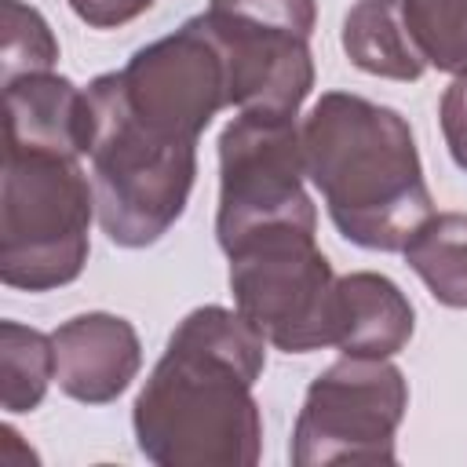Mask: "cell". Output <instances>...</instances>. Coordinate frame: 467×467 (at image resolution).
<instances>
[{
    "instance_id": "30bf717a",
    "label": "cell",
    "mask_w": 467,
    "mask_h": 467,
    "mask_svg": "<svg viewBox=\"0 0 467 467\" xmlns=\"http://www.w3.org/2000/svg\"><path fill=\"white\" fill-rule=\"evenodd\" d=\"M51 343L58 390L84 405H106L120 398L142 365L135 325L106 310H88L62 321L51 332Z\"/></svg>"
},
{
    "instance_id": "d6986e66",
    "label": "cell",
    "mask_w": 467,
    "mask_h": 467,
    "mask_svg": "<svg viewBox=\"0 0 467 467\" xmlns=\"http://www.w3.org/2000/svg\"><path fill=\"white\" fill-rule=\"evenodd\" d=\"M69 11L91 29H117L153 7V0H66Z\"/></svg>"
},
{
    "instance_id": "7a4b0ae2",
    "label": "cell",
    "mask_w": 467,
    "mask_h": 467,
    "mask_svg": "<svg viewBox=\"0 0 467 467\" xmlns=\"http://www.w3.org/2000/svg\"><path fill=\"white\" fill-rule=\"evenodd\" d=\"M306 179L358 248L401 252L434 215L409 120L354 91H325L299 124Z\"/></svg>"
},
{
    "instance_id": "9c48e42d",
    "label": "cell",
    "mask_w": 467,
    "mask_h": 467,
    "mask_svg": "<svg viewBox=\"0 0 467 467\" xmlns=\"http://www.w3.org/2000/svg\"><path fill=\"white\" fill-rule=\"evenodd\" d=\"M128 109L161 139L197 146L201 131L230 106V73L204 15L139 47L117 69Z\"/></svg>"
},
{
    "instance_id": "ac0fdd59",
    "label": "cell",
    "mask_w": 467,
    "mask_h": 467,
    "mask_svg": "<svg viewBox=\"0 0 467 467\" xmlns=\"http://www.w3.org/2000/svg\"><path fill=\"white\" fill-rule=\"evenodd\" d=\"M438 117H441V135H445L449 157L456 161V168L467 171V73L456 77L445 88L441 106H438Z\"/></svg>"
},
{
    "instance_id": "52a82bcc",
    "label": "cell",
    "mask_w": 467,
    "mask_h": 467,
    "mask_svg": "<svg viewBox=\"0 0 467 467\" xmlns=\"http://www.w3.org/2000/svg\"><path fill=\"white\" fill-rule=\"evenodd\" d=\"M409 409V383L390 358L343 354L306 387L288 456L296 467L394 463V434Z\"/></svg>"
},
{
    "instance_id": "2e32d148",
    "label": "cell",
    "mask_w": 467,
    "mask_h": 467,
    "mask_svg": "<svg viewBox=\"0 0 467 467\" xmlns=\"http://www.w3.org/2000/svg\"><path fill=\"white\" fill-rule=\"evenodd\" d=\"M416 51L438 73H467V0H401Z\"/></svg>"
},
{
    "instance_id": "6da1fadb",
    "label": "cell",
    "mask_w": 467,
    "mask_h": 467,
    "mask_svg": "<svg viewBox=\"0 0 467 467\" xmlns=\"http://www.w3.org/2000/svg\"><path fill=\"white\" fill-rule=\"evenodd\" d=\"M263 368L266 339L237 306L190 310L135 398L139 452L157 467H252L263 452L252 394Z\"/></svg>"
},
{
    "instance_id": "4fadbf2b",
    "label": "cell",
    "mask_w": 467,
    "mask_h": 467,
    "mask_svg": "<svg viewBox=\"0 0 467 467\" xmlns=\"http://www.w3.org/2000/svg\"><path fill=\"white\" fill-rule=\"evenodd\" d=\"M339 40L347 58L361 73L387 77V80H420L427 69L405 26L401 0H358L343 15Z\"/></svg>"
},
{
    "instance_id": "5b68a950",
    "label": "cell",
    "mask_w": 467,
    "mask_h": 467,
    "mask_svg": "<svg viewBox=\"0 0 467 467\" xmlns=\"http://www.w3.org/2000/svg\"><path fill=\"white\" fill-rule=\"evenodd\" d=\"M234 306L285 354L332 347L336 274L314 230L274 226L237 241L230 252Z\"/></svg>"
},
{
    "instance_id": "277c9868",
    "label": "cell",
    "mask_w": 467,
    "mask_h": 467,
    "mask_svg": "<svg viewBox=\"0 0 467 467\" xmlns=\"http://www.w3.org/2000/svg\"><path fill=\"white\" fill-rule=\"evenodd\" d=\"M95 212L91 175L80 157L4 150L0 190V281L22 292H51L80 277Z\"/></svg>"
},
{
    "instance_id": "8992f818",
    "label": "cell",
    "mask_w": 467,
    "mask_h": 467,
    "mask_svg": "<svg viewBox=\"0 0 467 467\" xmlns=\"http://www.w3.org/2000/svg\"><path fill=\"white\" fill-rule=\"evenodd\" d=\"M303 179L306 161L299 120L237 109L219 135V248L230 252L237 241L274 226L317 230V208L303 190Z\"/></svg>"
},
{
    "instance_id": "3957f363",
    "label": "cell",
    "mask_w": 467,
    "mask_h": 467,
    "mask_svg": "<svg viewBox=\"0 0 467 467\" xmlns=\"http://www.w3.org/2000/svg\"><path fill=\"white\" fill-rule=\"evenodd\" d=\"M84 91L91 102L88 161L99 226L120 248H146L182 215L197 175V146L150 131L128 109L117 73L95 77Z\"/></svg>"
},
{
    "instance_id": "5bb4252c",
    "label": "cell",
    "mask_w": 467,
    "mask_h": 467,
    "mask_svg": "<svg viewBox=\"0 0 467 467\" xmlns=\"http://www.w3.org/2000/svg\"><path fill=\"white\" fill-rule=\"evenodd\" d=\"M401 255L441 306L467 310V212L427 215Z\"/></svg>"
},
{
    "instance_id": "e0dca14e",
    "label": "cell",
    "mask_w": 467,
    "mask_h": 467,
    "mask_svg": "<svg viewBox=\"0 0 467 467\" xmlns=\"http://www.w3.org/2000/svg\"><path fill=\"white\" fill-rule=\"evenodd\" d=\"M4 11V44H0V80L11 84L26 73H47L58 62V40L47 26V18L22 4V0H0Z\"/></svg>"
},
{
    "instance_id": "9a60e30c",
    "label": "cell",
    "mask_w": 467,
    "mask_h": 467,
    "mask_svg": "<svg viewBox=\"0 0 467 467\" xmlns=\"http://www.w3.org/2000/svg\"><path fill=\"white\" fill-rule=\"evenodd\" d=\"M55 379V343L22 321H0V398L7 412H33Z\"/></svg>"
},
{
    "instance_id": "8fae6325",
    "label": "cell",
    "mask_w": 467,
    "mask_h": 467,
    "mask_svg": "<svg viewBox=\"0 0 467 467\" xmlns=\"http://www.w3.org/2000/svg\"><path fill=\"white\" fill-rule=\"evenodd\" d=\"M4 117H7L4 150L88 157V142H91L88 91L51 69L26 73L4 84Z\"/></svg>"
},
{
    "instance_id": "ba28073f",
    "label": "cell",
    "mask_w": 467,
    "mask_h": 467,
    "mask_svg": "<svg viewBox=\"0 0 467 467\" xmlns=\"http://www.w3.org/2000/svg\"><path fill=\"white\" fill-rule=\"evenodd\" d=\"M215 33L226 73L230 106L299 117L314 88L310 33L314 0H208L201 11Z\"/></svg>"
},
{
    "instance_id": "7c38bea8",
    "label": "cell",
    "mask_w": 467,
    "mask_h": 467,
    "mask_svg": "<svg viewBox=\"0 0 467 467\" xmlns=\"http://www.w3.org/2000/svg\"><path fill=\"white\" fill-rule=\"evenodd\" d=\"M416 314L409 296L376 270L336 277L332 347L350 358H394L412 339Z\"/></svg>"
}]
</instances>
